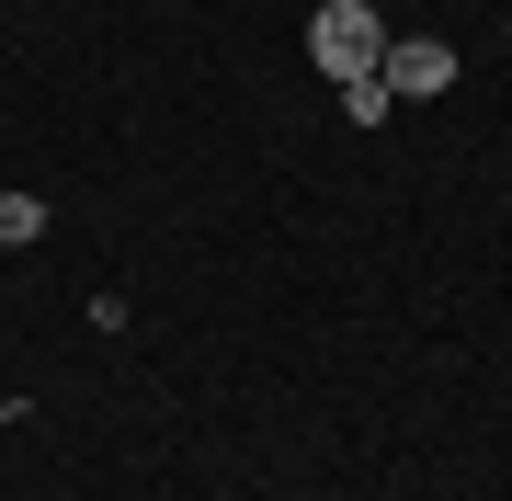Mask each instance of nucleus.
<instances>
[{
    "label": "nucleus",
    "instance_id": "7ed1b4c3",
    "mask_svg": "<svg viewBox=\"0 0 512 501\" xmlns=\"http://www.w3.org/2000/svg\"><path fill=\"white\" fill-rule=\"evenodd\" d=\"M342 114H353V126H365V137H376V126H387V114H399V92H387V80L365 69V80H342Z\"/></svg>",
    "mask_w": 512,
    "mask_h": 501
},
{
    "label": "nucleus",
    "instance_id": "f03ea898",
    "mask_svg": "<svg viewBox=\"0 0 512 501\" xmlns=\"http://www.w3.org/2000/svg\"><path fill=\"white\" fill-rule=\"evenodd\" d=\"M376 80H387L399 103H433V92H456V46H444V35H387Z\"/></svg>",
    "mask_w": 512,
    "mask_h": 501
},
{
    "label": "nucleus",
    "instance_id": "f257e3e1",
    "mask_svg": "<svg viewBox=\"0 0 512 501\" xmlns=\"http://www.w3.org/2000/svg\"><path fill=\"white\" fill-rule=\"evenodd\" d=\"M308 57L330 80H365L376 57H387V23H376V0H319L308 12Z\"/></svg>",
    "mask_w": 512,
    "mask_h": 501
},
{
    "label": "nucleus",
    "instance_id": "20e7f679",
    "mask_svg": "<svg viewBox=\"0 0 512 501\" xmlns=\"http://www.w3.org/2000/svg\"><path fill=\"white\" fill-rule=\"evenodd\" d=\"M23 240H46V194H0V251H23Z\"/></svg>",
    "mask_w": 512,
    "mask_h": 501
}]
</instances>
